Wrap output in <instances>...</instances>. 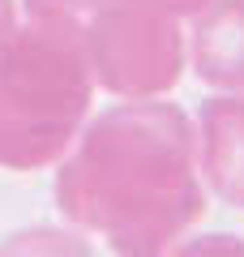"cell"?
Listing matches in <instances>:
<instances>
[{"label":"cell","instance_id":"cell-1","mask_svg":"<svg viewBox=\"0 0 244 257\" xmlns=\"http://www.w3.org/2000/svg\"><path fill=\"white\" fill-rule=\"evenodd\" d=\"M56 206L116 257H172L206 214L193 120L163 99L107 107L60 159Z\"/></svg>","mask_w":244,"mask_h":257},{"label":"cell","instance_id":"cell-2","mask_svg":"<svg viewBox=\"0 0 244 257\" xmlns=\"http://www.w3.org/2000/svg\"><path fill=\"white\" fill-rule=\"evenodd\" d=\"M94 64L81 0H22L0 43V167L60 163L94 107Z\"/></svg>","mask_w":244,"mask_h":257},{"label":"cell","instance_id":"cell-3","mask_svg":"<svg viewBox=\"0 0 244 257\" xmlns=\"http://www.w3.org/2000/svg\"><path fill=\"white\" fill-rule=\"evenodd\" d=\"M86 47L99 90L120 103L172 94L189 64L184 22L142 9H86Z\"/></svg>","mask_w":244,"mask_h":257},{"label":"cell","instance_id":"cell-4","mask_svg":"<svg viewBox=\"0 0 244 257\" xmlns=\"http://www.w3.org/2000/svg\"><path fill=\"white\" fill-rule=\"evenodd\" d=\"M197 167L223 206L244 210V94H214L197 111Z\"/></svg>","mask_w":244,"mask_h":257},{"label":"cell","instance_id":"cell-5","mask_svg":"<svg viewBox=\"0 0 244 257\" xmlns=\"http://www.w3.org/2000/svg\"><path fill=\"white\" fill-rule=\"evenodd\" d=\"M189 60L218 94H244V0H214L193 18Z\"/></svg>","mask_w":244,"mask_h":257},{"label":"cell","instance_id":"cell-6","mask_svg":"<svg viewBox=\"0 0 244 257\" xmlns=\"http://www.w3.org/2000/svg\"><path fill=\"white\" fill-rule=\"evenodd\" d=\"M0 257H94L86 231L64 227H22L0 240Z\"/></svg>","mask_w":244,"mask_h":257},{"label":"cell","instance_id":"cell-7","mask_svg":"<svg viewBox=\"0 0 244 257\" xmlns=\"http://www.w3.org/2000/svg\"><path fill=\"white\" fill-rule=\"evenodd\" d=\"M86 9H142V13H163V18L189 22L201 9H210L214 0H81Z\"/></svg>","mask_w":244,"mask_h":257},{"label":"cell","instance_id":"cell-8","mask_svg":"<svg viewBox=\"0 0 244 257\" xmlns=\"http://www.w3.org/2000/svg\"><path fill=\"white\" fill-rule=\"evenodd\" d=\"M172 257H244V236H235V231L193 236V240H184Z\"/></svg>","mask_w":244,"mask_h":257},{"label":"cell","instance_id":"cell-9","mask_svg":"<svg viewBox=\"0 0 244 257\" xmlns=\"http://www.w3.org/2000/svg\"><path fill=\"white\" fill-rule=\"evenodd\" d=\"M13 22H18V0H0V43L13 30Z\"/></svg>","mask_w":244,"mask_h":257}]
</instances>
